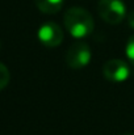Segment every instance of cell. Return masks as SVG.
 <instances>
[{
    "mask_svg": "<svg viewBox=\"0 0 134 135\" xmlns=\"http://www.w3.org/2000/svg\"><path fill=\"white\" fill-rule=\"evenodd\" d=\"M91 59H92V51L89 46L83 41L72 44L66 52V63L72 70H82L87 67Z\"/></svg>",
    "mask_w": 134,
    "mask_h": 135,
    "instance_id": "cell-3",
    "label": "cell"
},
{
    "mask_svg": "<svg viewBox=\"0 0 134 135\" xmlns=\"http://www.w3.org/2000/svg\"><path fill=\"white\" fill-rule=\"evenodd\" d=\"M63 30L62 28L54 21L44 22L37 32V38L45 47H58L63 42Z\"/></svg>",
    "mask_w": 134,
    "mask_h": 135,
    "instance_id": "cell-5",
    "label": "cell"
},
{
    "mask_svg": "<svg viewBox=\"0 0 134 135\" xmlns=\"http://www.w3.org/2000/svg\"><path fill=\"white\" fill-rule=\"evenodd\" d=\"M130 66L128 62L114 58L109 59L103 66V75L110 83H124L130 78Z\"/></svg>",
    "mask_w": 134,
    "mask_h": 135,
    "instance_id": "cell-4",
    "label": "cell"
},
{
    "mask_svg": "<svg viewBox=\"0 0 134 135\" xmlns=\"http://www.w3.org/2000/svg\"><path fill=\"white\" fill-rule=\"evenodd\" d=\"M97 12L103 21L117 25L126 17V5L122 0H99Z\"/></svg>",
    "mask_w": 134,
    "mask_h": 135,
    "instance_id": "cell-2",
    "label": "cell"
},
{
    "mask_svg": "<svg viewBox=\"0 0 134 135\" xmlns=\"http://www.w3.org/2000/svg\"><path fill=\"white\" fill-rule=\"evenodd\" d=\"M125 55H126V59L129 60V63L134 66V34L128 40V42L125 45Z\"/></svg>",
    "mask_w": 134,
    "mask_h": 135,
    "instance_id": "cell-8",
    "label": "cell"
},
{
    "mask_svg": "<svg viewBox=\"0 0 134 135\" xmlns=\"http://www.w3.org/2000/svg\"><path fill=\"white\" fill-rule=\"evenodd\" d=\"M64 28L68 34L76 40L87 38L95 29V21L87 9L80 7H72L66 11L63 16Z\"/></svg>",
    "mask_w": 134,
    "mask_h": 135,
    "instance_id": "cell-1",
    "label": "cell"
},
{
    "mask_svg": "<svg viewBox=\"0 0 134 135\" xmlns=\"http://www.w3.org/2000/svg\"><path fill=\"white\" fill-rule=\"evenodd\" d=\"M9 80H11L9 70H8V67L4 63L0 62V90H3L9 84Z\"/></svg>",
    "mask_w": 134,
    "mask_h": 135,
    "instance_id": "cell-7",
    "label": "cell"
},
{
    "mask_svg": "<svg viewBox=\"0 0 134 135\" xmlns=\"http://www.w3.org/2000/svg\"><path fill=\"white\" fill-rule=\"evenodd\" d=\"M129 135H134V134H129Z\"/></svg>",
    "mask_w": 134,
    "mask_h": 135,
    "instance_id": "cell-10",
    "label": "cell"
},
{
    "mask_svg": "<svg viewBox=\"0 0 134 135\" xmlns=\"http://www.w3.org/2000/svg\"><path fill=\"white\" fill-rule=\"evenodd\" d=\"M64 0H34L36 7L45 15H55L63 7Z\"/></svg>",
    "mask_w": 134,
    "mask_h": 135,
    "instance_id": "cell-6",
    "label": "cell"
},
{
    "mask_svg": "<svg viewBox=\"0 0 134 135\" xmlns=\"http://www.w3.org/2000/svg\"><path fill=\"white\" fill-rule=\"evenodd\" d=\"M126 18H128V24H129V26H130L132 29H134V9L126 15Z\"/></svg>",
    "mask_w": 134,
    "mask_h": 135,
    "instance_id": "cell-9",
    "label": "cell"
}]
</instances>
